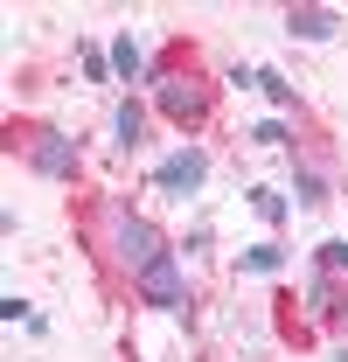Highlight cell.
I'll use <instances>...</instances> for the list:
<instances>
[{
    "mask_svg": "<svg viewBox=\"0 0 348 362\" xmlns=\"http://www.w3.org/2000/svg\"><path fill=\"white\" fill-rule=\"evenodd\" d=\"M293 195H300V209H320L327 202V175L313 160H300V146H293Z\"/></svg>",
    "mask_w": 348,
    "mask_h": 362,
    "instance_id": "obj_9",
    "label": "cell"
},
{
    "mask_svg": "<svg viewBox=\"0 0 348 362\" xmlns=\"http://www.w3.org/2000/svg\"><path fill=\"white\" fill-rule=\"evenodd\" d=\"M21 153H28V168H35V175H49V181H77V175H84V153H77V139L56 133V126H35Z\"/></svg>",
    "mask_w": 348,
    "mask_h": 362,
    "instance_id": "obj_3",
    "label": "cell"
},
{
    "mask_svg": "<svg viewBox=\"0 0 348 362\" xmlns=\"http://www.w3.org/2000/svg\"><path fill=\"white\" fill-rule=\"evenodd\" d=\"M258 90L279 105V112H300V90L286 84V70H272V63H265V70H258Z\"/></svg>",
    "mask_w": 348,
    "mask_h": 362,
    "instance_id": "obj_10",
    "label": "cell"
},
{
    "mask_svg": "<svg viewBox=\"0 0 348 362\" xmlns=\"http://www.w3.org/2000/svg\"><path fill=\"white\" fill-rule=\"evenodd\" d=\"M146 98H153V112L168 119V126H202L209 119V105H216V90L209 77L195 70V63H153V77H146Z\"/></svg>",
    "mask_w": 348,
    "mask_h": 362,
    "instance_id": "obj_2",
    "label": "cell"
},
{
    "mask_svg": "<svg viewBox=\"0 0 348 362\" xmlns=\"http://www.w3.org/2000/svg\"><path fill=\"white\" fill-rule=\"evenodd\" d=\"M112 77H119V84H139V77H153L146 49L132 42V35H112Z\"/></svg>",
    "mask_w": 348,
    "mask_h": 362,
    "instance_id": "obj_7",
    "label": "cell"
},
{
    "mask_svg": "<svg viewBox=\"0 0 348 362\" xmlns=\"http://www.w3.org/2000/svg\"><path fill=\"white\" fill-rule=\"evenodd\" d=\"M251 209H258V223H286V195H279V188H251Z\"/></svg>",
    "mask_w": 348,
    "mask_h": 362,
    "instance_id": "obj_13",
    "label": "cell"
},
{
    "mask_svg": "<svg viewBox=\"0 0 348 362\" xmlns=\"http://www.w3.org/2000/svg\"><path fill=\"white\" fill-rule=\"evenodd\" d=\"M84 77H91V84H105V77H112V56H105V49H91V42H84Z\"/></svg>",
    "mask_w": 348,
    "mask_h": 362,
    "instance_id": "obj_14",
    "label": "cell"
},
{
    "mask_svg": "<svg viewBox=\"0 0 348 362\" xmlns=\"http://www.w3.org/2000/svg\"><path fill=\"white\" fill-rule=\"evenodd\" d=\"M286 35H300V42H335V35H342V14H335V7H293V14H286Z\"/></svg>",
    "mask_w": 348,
    "mask_h": 362,
    "instance_id": "obj_6",
    "label": "cell"
},
{
    "mask_svg": "<svg viewBox=\"0 0 348 362\" xmlns=\"http://www.w3.org/2000/svg\"><path fill=\"white\" fill-rule=\"evenodd\" d=\"M223 84H230V90H251V84H258V70H251V63H230V70H223Z\"/></svg>",
    "mask_w": 348,
    "mask_h": 362,
    "instance_id": "obj_16",
    "label": "cell"
},
{
    "mask_svg": "<svg viewBox=\"0 0 348 362\" xmlns=\"http://www.w3.org/2000/svg\"><path fill=\"white\" fill-rule=\"evenodd\" d=\"M91 244H98V258L119 272V279H139L146 265L168 258L161 223H153V216H132V202H98V216H91Z\"/></svg>",
    "mask_w": 348,
    "mask_h": 362,
    "instance_id": "obj_1",
    "label": "cell"
},
{
    "mask_svg": "<svg viewBox=\"0 0 348 362\" xmlns=\"http://www.w3.org/2000/svg\"><path fill=\"white\" fill-rule=\"evenodd\" d=\"M251 139H258V146H286V139H293V133H286L279 119H265V126H251Z\"/></svg>",
    "mask_w": 348,
    "mask_h": 362,
    "instance_id": "obj_15",
    "label": "cell"
},
{
    "mask_svg": "<svg viewBox=\"0 0 348 362\" xmlns=\"http://www.w3.org/2000/svg\"><path fill=\"white\" fill-rule=\"evenodd\" d=\"M112 133H119V146H146V105L139 98H119V112H112Z\"/></svg>",
    "mask_w": 348,
    "mask_h": 362,
    "instance_id": "obj_8",
    "label": "cell"
},
{
    "mask_svg": "<svg viewBox=\"0 0 348 362\" xmlns=\"http://www.w3.org/2000/svg\"><path fill=\"white\" fill-rule=\"evenodd\" d=\"M153 181H161V188H168L174 202H188V195H195V188H202V181H209V153H202V146H174L168 160H161V168H153Z\"/></svg>",
    "mask_w": 348,
    "mask_h": 362,
    "instance_id": "obj_5",
    "label": "cell"
},
{
    "mask_svg": "<svg viewBox=\"0 0 348 362\" xmlns=\"http://www.w3.org/2000/svg\"><path fill=\"white\" fill-rule=\"evenodd\" d=\"M237 265H244V272H258V279H272V272L286 265V251H279V244H272V237H265V244H251V251H244V258H237Z\"/></svg>",
    "mask_w": 348,
    "mask_h": 362,
    "instance_id": "obj_11",
    "label": "cell"
},
{
    "mask_svg": "<svg viewBox=\"0 0 348 362\" xmlns=\"http://www.w3.org/2000/svg\"><path fill=\"white\" fill-rule=\"evenodd\" d=\"M132 293H139L146 307H161V314H188V265L168 251L161 265H146L139 279H132Z\"/></svg>",
    "mask_w": 348,
    "mask_h": 362,
    "instance_id": "obj_4",
    "label": "cell"
},
{
    "mask_svg": "<svg viewBox=\"0 0 348 362\" xmlns=\"http://www.w3.org/2000/svg\"><path fill=\"white\" fill-rule=\"evenodd\" d=\"M313 272H327V279H348V237H327V244L313 251Z\"/></svg>",
    "mask_w": 348,
    "mask_h": 362,
    "instance_id": "obj_12",
    "label": "cell"
},
{
    "mask_svg": "<svg viewBox=\"0 0 348 362\" xmlns=\"http://www.w3.org/2000/svg\"><path fill=\"white\" fill-rule=\"evenodd\" d=\"M335 362H348V349H335Z\"/></svg>",
    "mask_w": 348,
    "mask_h": 362,
    "instance_id": "obj_17",
    "label": "cell"
}]
</instances>
